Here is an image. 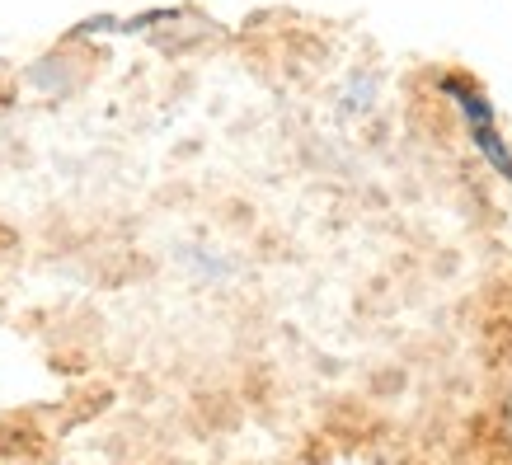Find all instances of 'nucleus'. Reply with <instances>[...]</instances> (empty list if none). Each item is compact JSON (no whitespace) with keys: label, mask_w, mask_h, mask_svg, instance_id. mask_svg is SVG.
<instances>
[{"label":"nucleus","mask_w":512,"mask_h":465,"mask_svg":"<svg viewBox=\"0 0 512 465\" xmlns=\"http://www.w3.org/2000/svg\"><path fill=\"white\" fill-rule=\"evenodd\" d=\"M437 90L461 104V113H466L470 127H475V123H494V104H489V99L480 94V85H475V80H466V76H442V80H437Z\"/></svg>","instance_id":"nucleus-1"},{"label":"nucleus","mask_w":512,"mask_h":465,"mask_svg":"<svg viewBox=\"0 0 512 465\" xmlns=\"http://www.w3.org/2000/svg\"><path fill=\"white\" fill-rule=\"evenodd\" d=\"M470 137H475V146H480L484 160L494 165V174L512 179V151H508V141L498 137V127L494 123H475V127H470Z\"/></svg>","instance_id":"nucleus-2"}]
</instances>
